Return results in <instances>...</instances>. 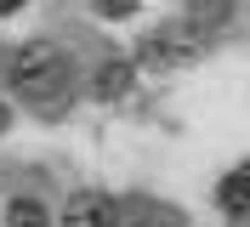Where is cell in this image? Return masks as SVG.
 <instances>
[{
  "instance_id": "obj_2",
  "label": "cell",
  "mask_w": 250,
  "mask_h": 227,
  "mask_svg": "<svg viewBox=\"0 0 250 227\" xmlns=\"http://www.w3.org/2000/svg\"><path fill=\"white\" fill-rule=\"evenodd\" d=\"M199 57H205V40L188 23H159V29H148L137 40V62L154 68V74H176V68H188V62H199Z\"/></svg>"
},
{
  "instance_id": "obj_7",
  "label": "cell",
  "mask_w": 250,
  "mask_h": 227,
  "mask_svg": "<svg viewBox=\"0 0 250 227\" xmlns=\"http://www.w3.org/2000/svg\"><path fill=\"white\" fill-rule=\"evenodd\" d=\"M131 227H182V216H176L171 205H148V210H137Z\"/></svg>"
},
{
  "instance_id": "obj_5",
  "label": "cell",
  "mask_w": 250,
  "mask_h": 227,
  "mask_svg": "<svg viewBox=\"0 0 250 227\" xmlns=\"http://www.w3.org/2000/svg\"><path fill=\"white\" fill-rule=\"evenodd\" d=\"M222 210H250V165H239L233 176H222Z\"/></svg>"
},
{
  "instance_id": "obj_3",
  "label": "cell",
  "mask_w": 250,
  "mask_h": 227,
  "mask_svg": "<svg viewBox=\"0 0 250 227\" xmlns=\"http://www.w3.org/2000/svg\"><path fill=\"white\" fill-rule=\"evenodd\" d=\"M62 227H120V205L108 193H74L62 210Z\"/></svg>"
},
{
  "instance_id": "obj_8",
  "label": "cell",
  "mask_w": 250,
  "mask_h": 227,
  "mask_svg": "<svg viewBox=\"0 0 250 227\" xmlns=\"http://www.w3.org/2000/svg\"><path fill=\"white\" fill-rule=\"evenodd\" d=\"M188 6H193V17H199L205 29H216L222 17H228V6H233V0H188Z\"/></svg>"
},
{
  "instance_id": "obj_9",
  "label": "cell",
  "mask_w": 250,
  "mask_h": 227,
  "mask_svg": "<svg viewBox=\"0 0 250 227\" xmlns=\"http://www.w3.org/2000/svg\"><path fill=\"white\" fill-rule=\"evenodd\" d=\"M137 6H142V0H97V12H103V17H131Z\"/></svg>"
},
{
  "instance_id": "obj_6",
  "label": "cell",
  "mask_w": 250,
  "mask_h": 227,
  "mask_svg": "<svg viewBox=\"0 0 250 227\" xmlns=\"http://www.w3.org/2000/svg\"><path fill=\"white\" fill-rule=\"evenodd\" d=\"M6 227H51L46 222V205H40V199H17L12 210H6Z\"/></svg>"
},
{
  "instance_id": "obj_10",
  "label": "cell",
  "mask_w": 250,
  "mask_h": 227,
  "mask_svg": "<svg viewBox=\"0 0 250 227\" xmlns=\"http://www.w3.org/2000/svg\"><path fill=\"white\" fill-rule=\"evenodd\" d=\"M17 6H23V0H0V17H6V12H17Z\"/></svg>"
},
{
  "instance_id": "obj_1",
  "label": "cell",
  "mask_w": 250,
  "mask_h": 227,
  "mask_svg": "<svg viewBox=\"0 0 250 227\" xmlns=\"http://www.w3.org/2000/svg\"><path fill=\"white\" fill-rule=\"evenodd\" d=\"M12 85L29 97V103H51L68 91V57H62L51 40H29L12 57Z\"/></svg>"
},
{
  "instance_id": "obj_11",
  "label": "cell",
  "mask_w": 250,
  "mask_h": 227,
  "mask_svg": "<svg viewBox=\"0 0 250 227\" xmlns=\"http://www.w3.org/2000/svg\"><path fill=\"white\" fill-rule=\"evenodd\" d=\"M6 120H12V114H6V103H0V131H6Z\"/></svg>"
},
{
  "instance_id": "obj_4",
  "label": "cell",
  "mask_w": 250,
  "mask_h": 227,
  "mask_svg": "<svg viewBox=\"0 0 250 227\" xmlns=\"http://www.w3.org/2000/svg\"><path fill=\"white\" fill-rule=\"evenodd\" d=\"M131 74H137V68H131L125 57H108L103 68H97V80H91V97H97V103H114V97H125V91H131Z\"/></svg>"
}]
</instances>
